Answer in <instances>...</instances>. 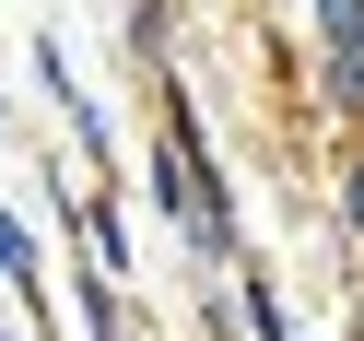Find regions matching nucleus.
Segmentation results:
<instances>
[{
    "label": "nucleus",
    "instance_id": "obj_1",
    "mask_svg": "<svg viewBox=\"0 0 364 341\" xmlns=\"http://www.w3.org/2000/svg\"><path fill=\"white\" fill-rule=\"evenodd\" d=\"M329 95L364 106V36H341V48H329Z\"/></svg>",
    "mask_w": 364,
    "mask_h": 341
},
{
    "label": "nucleus",
    "instance_id": "obj_2",
    "mask_svg": "<svg viewBox=\"0 0 364 341\" xmlns=\"http://www.w3.org/2000/svg\"><path fill=\"white\" fill-rule=\"evenodd\" d=\"M12 283H24V224L0 212V294H12Z\"/></svg>",
    "mask_w": 364,
    "mask_h": 341
},
{
    "label": "nucleus",
    "instance_id": "obj_3",
    "mask_svg": "<svg viewBox=\"0 0 364 341\" xmlns=\"http://www.w3.org/2000/svg\"><path fill=\"white\" fill-rule=\"evenodd\" d=\"M317 24H329V48H341V36H364V0H317Z\"/></svg>",
    "mask_w": 364,
    "mask_h": 341
},
{
    "label": "nucleus",
    "instance_id": "obj_4",
    "mask_svg": "<svg viewBox=\"0 0 364 341\" xmlns=\"http://www.w3.org/2000/svg\"><path fill=\"white\" fill-rule=\"evenodd\" d=\"M247 318H259V341H294V330H282V306H270L259 283H247Z\"/></svg>",
    "mask_w": 364,
    "mask_h": 341
},
{
    "label": "nucleus",
    "instance_id": "obj_5",
    "mask_svg": "<svg viewBox=\"0 0 364 341\" xmlns=\"http://www.w3.org/2000/svg\"><path fill=\"white\" fill-rule=\"evenodd\" d=\"M341 200H353V224H364V153H353V165H341Z\"/></svg>",
    "mask_w": 364,
    "mask_h": 341
},
{
    "label": "nucleus",
    "instance_id": "obj_6",
    "mask_svg": "<svg viewBox=\"0 0 364 341\" xmlns=\"http://www.w3.org/2000/svg\"><path fill=\"white\" fill-rule=\"evenodd\" d=\"M0 341H12V330H0Z\"/></svg>",
    "mask_w": 364,
    "mask_h": 341
}]
</instances>
